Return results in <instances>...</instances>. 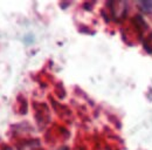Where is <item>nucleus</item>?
<instances>
[{
	"label": "nucleus",
	"mask_w": 152,
	"mask_h": 150,
	"mask_svg": "<svg viewBox=\"0 0 152 150\" xmlns=\"http://www.w3.org/2000/svg\"><path fill=\"white\" fill-rule=\"evenodd\" d=\"M61 150H67V149H66V148H64V149H61Z\"/></svg>",
	"instance_id": "nucleus-1"
}]
</instances>
